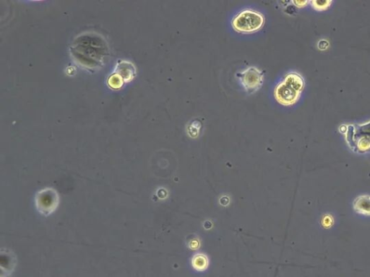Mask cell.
<instances>
[{
	"label": "cell",
	"mask_w": 370,
	"mask_h": 277,
	"mask_svg": "<svg viewBox=\"0 0 370 277\" xmlns=\"http://www.w3.org/2000/svg\"><path fill=\"white\" fill-rule=\"evenodd\" d=\"M304 85V78L299 73H288L275 87L274 90L275 100L285 107L294 105L299 100Z\"/></svg>",
	"instance_id": "6da1fadb"
},
{
	"label": "cell",
	"mask_w": 370,
	"mask_h": 277,
	"mask_svg": "<svg viewBox=\"0 0 370 277\" xmlns=\"http://www.w3.org/2000/svg\"><path fill=\"white\" fill-rule=\"evenodd\" d=\"M346 142L354 153H370V121L364 124L347 125Z\"/></svg>",
	"instance_id": "7a4b0ae2"
},
{
	"label": "cell",
	"mask_w": 370,
	"mask_h": 277,
	"mask_svg": "<svg viewBox=\"0 0 370 277\" xmlns=\"http://www.w3.org/2000/svg\"><path fill=\"white\" fill-rule=\"evenodd\" d=\"M265 24V17L256 10L246 9L239 12L231 21V25L236 32L253 33L260 30Z\"/></svg>",
	"instance_id": "3957f363"
},
{
	"label": "cell",
	"mask_w": 370,
	"mask_h": 277,
	"mask_svg": "<svg viewBox=\"0 0 370 277\" xmlns=\"http://www.w3.org/2000/svg\"><path fill=\"white\" fill-rule=\"evenodd\" d=\"M236 77L239 83L249 95L254 94L261 88L264 83L263 72L255 66H250L243 71L236 73Z\"/></svg>",
	"instance_id": "277c9868"
},
{
	"label": "cell",
	"mask_w": 370,
	"mask_h": 277,
	"mask_svg": "<svg viewBox=\"0 0 370 277\" xmlns=\"http://www.w3.org/2000/svg\"><path fill=\"white\" fill-rule=\"evenodd\" d=\"M353 209L359 215L370 217V195L357 196L353 201Z\"/></svg>",
	"instance_id": "5b68a950"
},
{
	"label": "cell",
	"mask_w": 370,
	"mask_h": 277,
	"mask_svg": "<svg viewBox=\"0 0 370 277\" xmlns=\"http://www.w3.org/2000/svg\"><path fill=\"white\" fill-rule=\"evenodd\" d=\"M208 263V257L203 254H195L192 259V266L198 271H203L207 269Z\"/></svg>",
	"instance_id": "8992f818"
},
{
	"label": "cell",
	"mask_w": 370,
	"mask_h": 277,
	"mask_svg": "<svg viewBox=\"0 0 370 277\" xmlns=\"http://www.w3.org/2000/svg\"><path fill=\"white\" fill-rule=\"evenodd\" d=\"M332 1H318V0H313V1H310V5H312L313 8L317 11H324L330 8L331 5Z\"/></svg>",
	"instance_id": "52a82bcc"
},
{
	"label": "cell",
	"mask_w": 370,
	"mask_h": 277,
	"mask_svg": "<svg viewBox=\"0 0 370 277\" xmlns=\"http://www.w3.org/2000/svg\"><path fill=\"white\" fill-rule=\"evenodd\" d=\"M292 3H293V4L295 5V6L297 7V8H304V7L306 6V5H307L308 3H310V2H308V1H293Z\"/></svg>",
	"instance_id": "ba28073f"
},
{
	"label": "cell",
	"mask_w": 370,
	"mask_h": 277,
	"mask_svg": "<svg viewBox=\"0 0 370 277\" xmlns=\"http://www.w3.org/2000/svg\"><path fill=\"white\" fill-rule=\"evenodd\" d=\"M328 42L326 40H321L318 44V48L320 50H325L328 47Z\"/></svg>",
	"instance_id": "9c48e42d"
},
{
	"label": "cell",
	"mask_w": 370,
	"mask_h": 277,
	"mask_svg": "<svg viewBox=\"0 0 370 277\" xmlns=\"http://www.w3.org/2000/svg\"><path fill=\"white\" fill-rule=\"evenodd\" d=\"M339 130H340L341 132L345 134L346 131H347V125H342V126H341L340 128H339Z\"/></svg>",
	"instance_id": "30bf717a"
}]
</instances>
